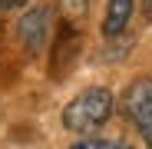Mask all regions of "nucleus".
<instances>
[{"label":"nucleus","mask_w":152,"mask_h":149,"mask_svg":"<svg viewBox=\"0 0 152 149\" xmlns=\"http://www.w3.org/2000/svg\"><path fill=\"white\" fill-rule=\"evenodd\" d=\"M109 113H113V93L103 86H89L63 106V126L73 133H89L96 126H103Z\"/></svg>","instance_id":"f257e3e1"},{"label":"nucleus","mask_w":152,"mask_h":149,"mask_svg":"<svg viewBox=\"0 0 152 149\" xmlns=\"http://www.w3.org/2000/svg\"><path fill=\"white\" fill-rule=\"evenodd\" d=\"M122 106H126V116L136 123L139 136L145 139V146L152 149V76H139L136 83H129Z\"/></svg>","instance_id":"f03ea898"},{"label":"nucleus","mask_w":152,"mask_h":149,"mask_svg":"<svg viewBox=\"0 0 152 149\" xmlns=\"http://www.w3.org/2000/svg\"><path fill=\"white\" fill-rule=\"evenodd\" d=\"M80 46H83V37L76 30V23L63 20V27H60V33L53 40V57H50V73H53L56 80H63L66 70L80 60Z\"/></svg>","instance_id":"7ed1b4c3"},{"label":"nucleus","mask_w":152,"mask_h":149,"mask_svg":"<svg viewBox=\"0 0 152 149\" xmlns=\"http://www.w3.org/2000/svg\"><path fill=\"white\" fill-rule=\"evenodd\" d=\"M17 37H20V43H23L27 53H40V50L46 46V37H50V10L46 7H33L17 23Z\"/></svg>","instance_id":"20e7f679"},{"label":"nucleus","mask_w":152,"mask_h":149,"mask_svg":"<svg viewBox=\"0 0 152 149\" xmlns=\"http://www.w3.org/2000/svg\"><path fill=\"white\" fill-rule=\"evenodd\" d=\"M129 20H132V0H109L106 20H103V37H119Z\"/></svg>","instance_id":"39448f33"},{"label":"nucleus","mask_w":152,"mask_h":149,"mask_svg":"<svg viewBox=\"0 0 152 149\" xmlns=\"http://www.w3.org/2000/svg\"><path fill=\"white\" fill-rule=\"evenodd\" d=\"M56 7H60L66 23H76V20H83L89 13V0H56Z\"/></svg>","instance_id":"423d86ee"},{"label":"nucleus","mask_w":152,"mask_h":149,"mask_svg":"<svg viewBox=\"0 0 152 149\" xmlns=\"http://www.w3.org/2000/svg\"><path fill=\"white\" fill-rule=\"evenodd\" d=\"M69 149H126V146L106 142V139H83V142H76V146H69Z\"/></svg>","instance_id":"0eeeda50"},{"label":"nucleus","mask_w":152,"mask_h":149,"mask_svg":"<svg viewBox=\"0 0 152 149\" xmlns=\"http://www.w3.org/2000/svg\"><path fill=\"white\" fill-rule=\"evenodd\" d=\"M27 0H0V13H7V10H17V7H23Z\"/></svg>","instance_id":"6e6552de"},{"label":"nucleus","mask_w":152,"mask_h":149,"mask_svg":"<svg viewBox=\"0 0 152 149\" xmlns=\"http://www.w3.org/2000/svg\"><path fill=\"white\" fill-rule=\"evenodd\" d=\"M142 10H145V17L152 20V0H142Z\"/></svg>","instance_id":"1a4fd4ad"},{"label":"nucleus","mask_w":152,"mask_h":149,"mask_svg":"<svg viewBox=\"0 0 152 149\" xmlns=\"http://www.w3.org/2000/svg\"><path fill=\"white\" fill-rule=\"evenodd\" d=\"M0 43H4V27H0Z\"/></svg>","instance_id":"9d476101"}]
</instances>
